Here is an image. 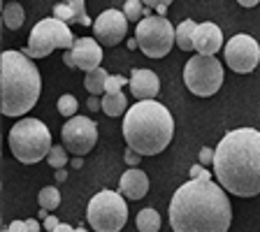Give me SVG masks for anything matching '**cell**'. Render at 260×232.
Here are the masks:
<instances>
[{
	"instance_id": "1",
	"label": "cell",
	"mask_w": 260,
	"mask_h": 232,
	"mask_svg": "<svg viewBox=\"0 0 260 232\" xmlns=\"http://www.w3.org/2000/svg\"><path fill=\"white\" fill-rule=\"evenodd\" d=\"M233 207L221 184L211 179H188L170 200V225L174 232H228Z\"/></svg>"
},
{
	"instance_id": "2",
	"label": "cell",
	"mask_w": 260,
	"mask_h": 232,
	"mask_svg": "<svg viewBox=\"0 0 260 232\" xmlns=\"http://www.w3.org/2000/svg\"><path fill=\"white\" fill-rule=\"evenodd\" d=\"M214 177L237 197L260 195V130L237 128L218 142Z\"/></svg>"
},
{
	"instance_id": "3",
	"label": "cell",
	"mask_w": 260,
	"mask_h": 232,
	"mask_svg": "<svg viewBox=\"0 0 260 232\" xmlns=\"http://www.w3.org/2000/svg\"><path fill=\"white\" fill-rule=\"evenodd\" d=\"M174 137V119L165 105L156 100L135 103L123 116V140L140 156L165 151Z\"/></svg>"
},
{
	"instance_id": "4",
	"label": "cell",
	"mask_w": 260,
	"mask_h": 232,
	"mask_svg": "<svg viewBox=\"0 0 260 232\" xmlns=\"http://www.w3.org/2000/svg\"><path fill=\"white\" fill-rule=\"evenodd\" d=\"M0 95H3V114L21 116L28 114L42 93V77L23 51L7 49L0 56Z\"/></svg>"
},
{
	"instance_id": "5",
	"label": "cell",
	"mask_w": 260,
	"mask_h": 232,
	"mask_svg": "<svg viewBox=\"0 0 260 232\" xmlns=\"http://www.w3.org/2000/svg\"><path fill=\"white\" fill-rule=\"evenodd\" d=\"M10 149L14 158L23 165H35L42 158L49 156L54 149L51 144V132L40 119H21L16 121L10 130Z\"/></svg>"
},
{
	"instance_id": "6",
	"label": "cell",
	"mask_w": 260,
	"mask_h": 232,
	"mask_svg": "<svg viewBox=\"0 0 260 232\" xmlns=\"http://www.w3.org/2000/svg\"><path fill=\"white\" fill-rule=\"evenodd\" d=\"M86 221L95 232H119L128 221V205L121 193L100 190L86 207Z\"/></svg>"
},
{
	"instance_id": "7",
	"label": "cell",
	"mask_w": 260,
	"mask_h": 232,
	"mask_svg": "<svg viewBox=\"0 0 260 232\" xmlns=\"http://www.w3.org/2000/svg\"><path fill=\"white\" fill-rule=\"evenodd\" d=\"M75 47V38L68 23L58 21V19H42L32 26L30 38H28V47L23 49V54L28 58H47L56 49H70Z\"/></svg>"
},
{
	"instance_id": "8",
	"label": "cell",
	"mask_w": 260,
	"mask_h": 232,
	"mask_svg": "<svg viewBox=\"0 0 260 232\" xmlns=\"http://www.w3.org/2000/svg\"><path fill=\"white\" fill-rule=\"evenodd\" d=\"M184 84L188 91L198 97L216 95L223 86V65L216 56H200L195 54L188 58L184 68Z\"/></svg>"
},
{
	"instance_id": "9",
	"label": "cell",
	"mask_w": 260,
	"mask_h": 232,
	"mask_svg": "<svg viewBox=\"0 0 260 232\" xmlns=\"http://www.w3.org/2000/svg\"><path fill=\"white\" fill-rule=\"evenodd\" d=\"M135 40L144 56H149V58H162L177 44V28L165 16L153 14L137 23Z\"/></svg>"
},
{
	"instance_id": "10",
	"label": "cell",
	"mask_w": 260,
	"mask_h": 232,
	"mask_svg": "<svg viewBox=\"0 0 260 232\" xmlns=\"http://www.w3.org/2000/svg\"><path fill=\"white\" fill-rule=\"evenodd\" d=\"M60 137H63L65 149L81 158L86 156L88 151H93V146L98 144V123L91 121L88 116H79L77 114L75 119H68L63 123Z\"/></svg>"
},
{
	"instance_id": "11",
	"label": "cell",
	"mask_w": 260,
	"mask_h": 232,
	"mask_svg": "<svg viewBox=\"0 0 260 232\" xmlns=\"http://www.w3.org/2000/svg\"><path fill=\"white\" fill-rule=\"evenodd\" d=\"M223 54H225V63L230 70H235L237 75H249L260 63V44L251 35L239 32L228 40Z\"/></svg>"
},
{
	"instance_id": "12",
	"label": "cell",
	"mask_w": 260,
	"mask_h": 232,
	"mask_svg": "<svg viewBox=\"0 0 260 232\" xmlns=\"http://www.w3.org/2000/svg\"><path fill=\"white\" fill-rule=\"evenodd\" d=\"M93 32H95V40L100 47H116L123 42L125 32H128V19L116 7L105 10L93 23Z\"/></svg>"
},
{
	"instance_id": "13",
	"label": "cell",
	"mask_w": 260,
	"mask_h": 232,
	"mask_svg": "<svg viewBox=\"0 0 260 232\" xmlns=\"http://www.w3.org/2000/svg\"><path fill=\"white\" fill-rule=\"evenodd\" d=\"M130 93L137 103H146V100H153L160 91V79H158L156 72L146 70V68H135L130 72Z\"/></svg>"
},
{
	"instance_id": "14",
	"label": "cell",
	"mask_w": 260,
	"mask_h": 232,
	"mask_svg": "<svg viewBox=\"0 0 260 232\" xmlns=\"http://www.w3.org/2000/svg\"><path fill=\"white\" fill-rule=\"evenodd\" d=\"M72 58H75L77 70H86L88 75L103 63V47L93 38H79L75 40V47H72Z\"/></svg>"
},
{
	"instance_id": "15",
	"label": "cell",
	"mask_w": 260,
	"mask_h": 232,
	"mask_svg": "<svg viewBox=\"0 0 260 232\" xmlns=\"http://www.w3.org/2000/svg\"><path fill=\"white\" fill-rule=\"evenodd\" d=\"M193 47L200 56H214L216 51H221V47H223L221 28L211 21L198 23V30H195V38H193Z\"/></svg>"
},
{
	"instance_id": "16",
	"label": "cell",
	"mask_w": 260,
	"mask_h": 232,
	"mask_svg": "<svg viewBox=\"0 0 260 232\" xmlns=\"http://www.w3.org/2000/svg\"><path fill=\"white\" fill-rule=\"evenodd\" d=\"M146 190H149V177H146V172H142V170L137 168H130L128 172L121 174L119 179V193L123 195L125 200H142L146 195Z\"/></svg>"
},
{
	"instance_id": "17",
	"label": "cell",
	"mask_w": 260,
	"mask_h": 232,
	"mask_svg": "<svg viewBox=\"0 0 260 232\" xmlns=\"http://www.w3.org/2000/svg\"><path fill=\"white\" fill-rule=\"evenodd\" d=\"M128 97H125V93L121 91V93H114V95H103V112L107 114V116H121L123 114L125 116V112H128Z\"/></svg>"
},
{
	"instance_id": "18",
	"label": "cell",
	"mask_w": 260,
	"mask_h": 232,
	"mask_svg": "<svg viewBox=\"0 0 260 232\" xmlns=\"http://www.w3.org/2000/svg\"><path fill=\"white\" fill-rule=\"evenodd\" d=\"M195 30H198V23L193 19H186L177 26V47L181 51H193V38H195Z\"/></svg>"
},
{
	"instance_id": "19",
	"label": "cell",
	"mask_w": 260,
	"mask_h": 232,
	"mask_svg": "<svg viewBox=\"0 0 260 232\" xmlns=\"http://www.w3.org/2000/svg\"><path fill=\"white\" fill-rule=\"evenodd\" d=\"M107 79H109L107 70L98 68V70H93V72H88V75H86V79H84V88H86L91 95L100 97V95H105V86H107Z\"/></svg>"
},
{
	"instance_id": "20",
	"label": "cell",
	"mask_w": 260,
	"mask_h": 232,
	"mask_svg": "<svg viewBox=\"0 0 260 232\" xmlns=\"http://www.w3.org/2000/svg\"><path fill=\"white\" fill-rule=\"evenodd\" d=\"M23 21H26V12H23V7L19 3H7L3 7V23L10 30H19L23 26Z\"/></svg>"
},
{
	"instance_id": "21",
	"label": "cell",
	"mask_w": 260,
	"mask_h": 232,
	"mask_svg": "<svg viewBox=\"0 0 260 232\" xmlns=\"http://www.w3.org/2000/svg\"><path fill=\"white\" fill-rule=\"evenodd\" d=\"M135 223H137V230L140 232H158L160 230V214H158L156 209H142L140 214H137V218H135Z\"/></svg>"
},
{
	"instance_id": "22",
	"label": "cell",
	"mask_w": 260,
	"mask_h": 232,
	"mask_svg": "<svg viewBox=\"0 0 260 232\" xmlns=\"http://www.w3.org/2000/svg\"><path fill=\"white\" fill-rule=\"evenodd\" d=\"M38 202H40V209H47V211L58 209V205H60L58 188H56V186H44L38 193Z\"/></svg>"
},
{
	"instance_id": "23",
	"label": "cell",
	"mask_w": 260,
	"mask_h": 232,
	"mask_svg": "<svg viewBox=\"0 0 260 232\" xmlns=\"http://www.w3.org/2000/svg\"><path fill=\"white\" fill-rule=\"evenodd\" d=\"M123 14L125 19H128V23H140L142 19H144V3L142 0H128V3H123Z\"/></svg>"
},
{
	"instance_id": "24",
	"label": "cell",
	"mask_w": 260,
	"mask_h": 232,
	"mask_svg": "<svg viewBox=\"0 0 260 232\" xmlns=\"http://www.w3.org/2000/svg\"><path fill=\"white\" fill-rule=\"evenodd\" d=\"M58 114H63L65 119H75L77 116V107H79V103H77V97L70 95V93H65V95L58 97Z\"/></svg>"
},
{
	"instance_id": "25",
	"label": "cell",
	"mask_w": 260,
	"mask_h": 232,
	"mask_svg": "<svg viewBox=\"0 0 260 232\" xmlns=\"http://www.w3.org/2000/svg\"><path fill=\"white\" fill-rule=\"evenodd\" d=\"M47 162H49V165H51L54 170H63L65 165H68V149H65V146H58V144H56L54 149L49 151Z\"/></svg>"
},
{
	"instance_id": "26",
	"label": "cell",
	"mask_w": 260,
	"mask_h": 232,
	"mask_svg": "<svg viewBox=\"0 0 260 232\" xmlns=\"http://www.w3.org/2000/svg\"><path fill=\"white\" fill-rule=\"evenodd\" d=\"M54 19H58V21H63V23L75 21V10H72L70 3H58V5H54Z\"/></svg>"
},
{
	"instance_id": "27",
	"label": "cell",
	"mask_w": 260,
	"mask_h": 232,
	"mask_svg": "<svg viewBox=\"0 0 260 232\" xmlns=\"http://www.w3.org/2000/svg\"><path fill=\"white\" fill-rule=\"evenodd\" d=\"M130 84V79H125L123 75H109L107 86H105V95H114V93H121V88Z\"/></svg>"
},
{
	"instance_id": "28",
	"label": "cell",
	"mask_w": 260,
	"mask_h": 232,
	"mask_svg": "<svg viewBox=\"0 0 260 232\" xmlns=\"http://www.w3.org/2000/svg\"><path fill=\"white\" fill-rule=\"evenodd\" d=\"M72 10H75V21L79 26H91V19L86 16V5H84V0H70Z\"/></svg>"
},
{
	"instance_id": "29",
	"label": "cell",
	"mask_w": 260,
	"mask_h": 232,
	"mask_svg": "<svg viewBox=\"0 0 260 232\" xmlns=\"http://www.w3.org/2000/svg\"><path fill=\"white\" fill-rule=\"evenodd\" d=\"M190 179H211V172L205 168V165L195 162L193 168H190Z\"/></svg>"
},
{
	"instance_id": "30",
	"label": "cell",
	"mask_w": 260,
	"mask_h": 232,
	"mask_svg": "<svg viewBox=\"0 0 260 232\" xmlns=\"http://www.w3.org/2000/svg\"><path fill=\"white\" fill-rule=\"evenodd\" d=\"M214 156H216V149H209V146H202L200 149V165H209V162H214Z\"/></svg>"
},
{
	"instance_id": "31",
	"label": "cell",
	"mask_w": 260,
	"mask_h": 232,
	"mask_svg": "<svg viewBox=\"0 0 260 232\" xmlns=\"http://www.w3.org/2000/svg\"><path fill=\"white\" fill-rule=\"evenodd\" d=\"M125 162H128L130 168H137L142 162V156L137 151H133V149H125Z\"/></svg>"
},
{
	"instance_id": "32",
	"label": "cell",
	"mask_w": 260,
	"mask_h": 232,
	"mask_svg": "<svg viewBox=\"0 0 260 232\" xmlns=\"http://www.w3.org/2000/svg\"><path fill=\"white\" fill-rule=\"evenodd\" d=\"M151 3V7L158 12V16H165V12L170 10V0H160V3H153V0H149Z\"/></svg>"
},
{
	"instance_id": "33",
	"label": "cell",
	"mask_w": 260,
	"mask_h": 232,
	"mask_svg": "<svg viewBox=\"0 0 260 232\" xmlns=\"http://www.w3.org/2000/svg\"><path fill=\"white\" fill-rule=\"evenodd\" d=\"M86 107L91 109V112H98V109H103V97L91 95V97H88V103H86Z\"/></svg>"
},
{
	"instance_id": "34",
	"label": "cell",
	"mask_w": 260,
	"mask_h": 232,
	"mask_svg": "<svg viewBox=\"0 0 260 232\" xmlns=\"http://www.w3.org/2000/svg\"><path fill=\"white\" fill-rule=\"evenodd\" d=\"M7 230L10 232H28V225H26V221H12Z\"/></svg>"
},
{
	"instance_id": "35",
	"label": "cell",
	"mask_w": 260,
	"mask_h": 232,
	"mask_svg": "<svg viewBox=\"0 0 260 232\" xmlns=\"http://www.w3.org/2000/svg\"><path fill=\"white\" fill-rule=\"evenodd\" d=\"M58 225H60V223H58V218H56V216H49L47 221H44V230H47V232H54Z\"/></svg>"
},
{
	"instance_id": "36",
	"label": "cell",
	"mask_w": 260,
	"mask_h": 232,
	"mask_svg": "<svg viewBox=\"0 0 260 232\" xmlns=\"http://www.w3.org/2000/svg\"><path fill=\"white\" fill-rule=\"evenodd\" d=\"M63 63L68 65V68H70V70H77V65H75V58H72V49H70V51H65V54H63Z\"/></svg>"
},
{
	"instance_id": "37",
	"label": "cell",
	"mask_w": 260,
	"mask_h": 232,
	"mask_svg": "<svg viewBox=\"0 0 260 232\" xmlns=\"http://www.w3.org/2000/svg\"><path fill=\"white\" fill-rule=\"evenodd\" d=\"M26 225H28V232H40V221L38 218H28Z\"/></svg>"
},
{
	"instance_id": "38",
	"label": "cell",
	"mask_w": 260,
	"mask_h": 232,
	"mask_svg": "<svg viewBox=\"0 0 260 232\" xmlns=\"http://www.w3.org/2000/svg\"><path fill=\"white\" fill-rule=\"evenodd\" d=\"M65 179H68V172H65V168L63 170H56V174H54V181H65Z\"/></svg>"
},
{
	"instance_id": "39",
	"label": "cell",
	"mask_w": 260,
	"mask_h": 232,
	"mask_svg": "<svg viewBox=\"0 0 260 232\" xmlns=\"http://www.w3.org/2000/svg\"><path fill=\"white\" fill-rule=\"evenodd\" d=\"M54 232H75V227H72V225H68V223H60V225L56 227Z\"/></svg>"
},
{
	"instance_id": "40",
	"label": "cell",
	"mask_w": 260,
	"mask_h": 232,
	"mask_svg": "<svg viewBox=\"0 0 260 232\" xmlns=\"http://www.w3.org/2000/svg\"><path fill=\"white\" fill-rule=\"evenodd\" d=\"M81 165H84V160H81L79 156H75V158H72V168H75V170H79Z\"/></svg>"
},
{
	"instance_id": "41",
	"label": "cell",
	"mask_w": 260,
	"mask_h": 232,
	"mask_svg": "<svg viewBox=\"0 0 260 232\" xmlns=\"http://www.w3.org/2000/svg\"><path fill=\"white\" fill-rule=\"evenodd\" d=\"M239 5H242V7H246V10H249V7H255V5H258V3H255V0H242Z\"/></svg>"
},
{
	"instance_id": "42",
	"label": "cell",
	"mask_w": 260,
	"mask_h": 232,
	"mask_svg": "<svg viewBox=\"0 0 260 232\" xmlns=\"http://www.w3.org/2000/svg\"><path fill=\"white\" fill-rule=\"evenodd\" d=\"M137 47H140V44H137V40L130 38V40H128V49H137Z\"/></svg>"
},
{
	"instance_id": "43",
	"label": "cell",
	"mask_w": 260,
	"mask_h": 232,
	"mask_svg": "<svg viewBox=\"0 0 260 232\" xmlns=\"http://www.w3.org/2000/svg\"><path fill=\"white\" fill-rule=\"evenodd\" d=\"M75 232H88V230H86V227H77Z\"/></svg>"
},
{
	"instance_id": "44",
	"label": "cell",
	"mask_w": 260,
	"mask_h": 232,
	"mask_svg": "<svg viewBox=\"0 0 260 232\" xmlns=\"http://www.w3.org/2000/svg\"><path fill=\"white\" fill-rule=\"evenodd\" d=\"M3 232H10V230H3Z\"/></svg>"
}]
</instances>
